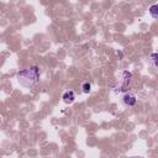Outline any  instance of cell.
Returning a JSON list of instances; mask_svg holds the SVG:
<instances>
[{
	"label": "cell",
	"mask_w": 158,
	"mask_h": 158,
	"mask_svg": "<svg viewBox=\"0 0 158 158\" xmlns=\"http://www.w3.org/2000/svg\"><path fill=\"white\" fill-rule=\"evenodd\" d=\"M40 79V68L38 67H30L27 69H22L17 73V81L23 88H32L37 84Z\"/></svg>",
	"instance_id": "cell-1"
},
{
	"label": "cell",
	"mask_w": 158,
	"mask_h": 158,
	"mask_svg": "<svg viewBox=\"0 0 158 158\" xmlns=\"http://www.w3.org/2000/svg\"><path fill=\"white\" fill-rule=\"evenodd\" d=\"M132 73L131 72H128V70H122V72H120V74H118V78H117V81H116V84L114 85V91L116 93V94H118V93H122V91H126L128 88H130V85H131V83H132Z\"/></svg>",
	"instance_id": "cell-2"
},
{
	"label": "cell",
	"mask_w": 158,
	"mask_h": 158,
	"mask_svg": "<svg viewBox=\"0 0 158 158\" xmlns=\"http://www.w3.org/2000/svg\"><path fill=\"white\" fill-rule=\"evenodd\" d=\"M121 101H122V105H123L125 107H132V106L136 105L137 98H136V95H135L133 93H126V94L122 96Z\"/></svg>",
	"instance_id": "cell-3"
},
{
	"label": "cell",
	"mask_w": 158,
	"mask_h": 158,
	"mask_svg": "<svg viewBox=\"0 0 158 158\" xmlns=\"http://www.w3.org/2000/svg\"><path fill=\"white\" fill-rule=\"evenodd\" d=\"M62 99H63V101H64L65 104H72V102L75 100V93H74L73 90H67V91L63 94Z\"/></svg>",
	"instance_id": "cell-4"
},
{
	"label": "cell",
	"mask_w": 158,
	"mask_h": 158,
	"mask_svg": "<svg viewBox=\"0 0 158 158\" xmlns=\"http://www.w3.org/2000/svg\"><path fill=\"white\" fill-rule=\"evenodd\" d=\"M149 63L156 68L158 69V53H152L149 56Z\"/></svg>",
	"instance_id": "cell-5"
},
{
	"label": "cell",
	"mask_w": 158,
	"mask_h": 158,
	"mask_svg": "<svg viewBox=\"0 0 158 158\" xmlns=\"http://www.w3.org/2000/svg\"><path fill=\"white\" fill-rule=\"evenodd\" d=\"M149 15H151L153 19L158 20V4H154V5H152V6L149 7Z\"/></svg>",
	"instance_id": "cell-6"
},
{
	"label": "cell",
	"mask_w": 158,
	"mask_h": 158,
	"mask_svg": "<svg viewBox=\"0 0 158 158\" xmlns=\"http://www.w3.org/2000/svg\"><path fill=\"white\" fill-rule=\"evenodd\" d=\"M81 89H83V93L89 94V93H90V90H91V84L86 81V83H84V84L81 85Z\"/></svg>",
	"instance_id": "cell-7"
},
{
	"label": "cell",
	"mask_w": 158,
	"mask_h": 158,
	"mask_svg": "<svg viewBox=\"0 0 158 158\" xmlns=\"http://www.w3.org/2000/svg\"><path fill=\"white\" fill-rule=\"evenodd\" d=\"M131 158H144V157H139V156H135V157H131Z\"/></svg>",
	"instance_id": "cell-8"
}]
</instances>
